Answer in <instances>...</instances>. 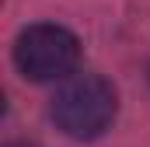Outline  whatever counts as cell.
I'll use <instances>...</instances> for the list:
<instances>
[{
    "mask_svg": "<svg viewBox=\"0 0 150 147\" xmlns=\"http://www.w3.org/2000/svg\"><path fill=\"white\" fill-rule=\"evenodd\" d=\"M115 112L119 95L101 74H70L49 105L56 130H63L74 140H94L105 130H112Z\"/></svg>",
    "mask_w": 150,
    "mask_h": 147,
    "instance_id": "1",
    "label": "cell"
},
{
    "mask_svg": "<svg viewBox=\"0 0 150 147\" xmlns=\"http://www.w3.org/2000/svg\"><path fill=\"white\" fill-rule=\"evenodd\" d=\"M14 63L35 84L67 81L80 63V39L70 28L52 25V21L28 25L14 42Z\"/></svg>",
    "mask_w": 150,
    "mask_h": 147,
    "instance_id": "2",
    "label": "cell"
},
{
    "mask_svg": "<svg viewBox=\"0 0 150 147\" xmlns=\"http://www.w3.org/2000/svg\"><path fill=\"white\" fill-rule=\"evenodd\" d=\"M4 147H32V144H25V140H11V144H4Z\"/></svg>",
    "mask_w": 150,
    "mask_h": 147,
    "instance_id": "3",
    "label": "cell"
}]
</instances>
